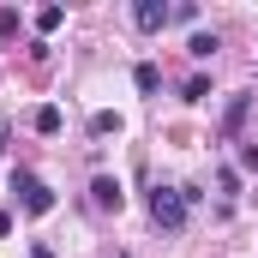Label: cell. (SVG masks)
<instances>
[{
  "instance_id": "6da1fadb",
  "label": "cell",
  "mask_w": 258,
  "mask_h": 258,
  "mask_svg": "<svg viewBox=\"0 0 258 258\" xmlns=\"http://www.w3.org/2000/svg\"><path fill=\"white\" fill-rule=\"evenodd\" d=\"M192 186H156V192H150V222H156V228H168V234H174V228H186V204H192Z\"/></svg>"
},
{
  "instance_id": "7a4b0ae2",
  "label": "cell",
  "mask_w": 258,
  "mask_h": 258,
  "mask_svg": "<svg viewBox=\"0 0 258 258\" xmlns=\"http://www.w3.org/2000/svg\"><path fill=\"white\" fill-rule=\"evenodd\" d=\"M12 192H18V204H24V216H48V210H54V192H48L30 168H12Z\"/></svg>"
},
{
  "instance_id": "3957f363",
  "label": "cell",
  "mask_w": 258,
  "mask_h": 258,
  "mask_svg": "<svg viewBox=\"0 0 258 258\" xmlns=\"http://www.w3.org/2000/svg\"><path fill=\"white\" fill-rule=\"evenodd\" d=\"M132 24L156 36V30H168V24H174V6H162V0H138V6H132Z\"/></svg>"
},
{
  "instance_id": "277c9868",
  "label": "cell",
  "mask_w": 258,
  "mask_h": 258,
  "mask_svg": "<svg viewBox=\"0 0 258 258\" xmlns=\"http://www.w3.org/2000/svg\"><path fill=\"white\" fill-rule=\"evenodd\" d=\"M90 198H96V210H120V204H126V192H120L114 174H96V180H90Z\"/></svg>"
},
{
  "instance_id": "5b68a950",
  "label": "cell",
  "mask_w": 258,
  "mask_h": 258,
  "mask_svg": "<svg viewBox=\"0 0 258 258\" xmlns=\"http://www.w3.org/2000/svg\"><path fill=\"white\" fill-rule=\"evenodd\" d=\"M30 126L42 132V138H54V132L66 126V114H60V108H54V102H42V108H36V114H30Z\"/></svg>"
},
{
  "instance_id": "8992f818",
  "label": "cell",
  "mask_w": 258,
  "mask_h": 258,
  "mask_svg": "<svg viewBox=\"0 0 258 258\" xmlns=\"http://www.w3.org/2000/svg\"><path fill=\"white\" fill-rule=\"evenodd\" d=\"M246 108H252V96H234V102H228V114H222V132H228V138L246 126Z\"/></svg>"
},
{
  "instance_id": "52a82bcc",
  "label": "cell",
  "mask_w": 258,
  "mask_h": 258,
  "mask_svg": "<svg viewBox=\"0 0 258 258\" xmlns=\"http://www.w3.org/2000/svg\"><path fill=\"white\" fill-rule=\"evenodd\" d=\"M132 78H138V90H144V96H156V90H162V72H156L150 60H138V66H132Z\"/></svg>"
},
{
  "instance_id": "ba28073f",
  "label": "cell",
  "mask_w": 258,
  "mask_h": 258,
  "mask_svg": "<svg viewBox=\"0 0 258 258\" xmlns=\"http://www.w3.org/2000/svg\"><path fill=\"white\" fill-rule=\"evenodd\" d=\"M216 48H222V42H216V30H198L192 42H186V54H192V60H210Z\"/></svg>"
},
{
  "instance_id": "9c48e42d",
  "label": "cell",
  "mask_w": 258,
  "mask_h": 258,
  "mask_svg": "<svg viewBox=\"0 0 258 258\" xmlns=\"http://www.w3.org/2000/svg\"><path fill=\"white\" fill-rule=\"evenodd\" d=\"M180 96H186V102H204V96H210V78H204V72H192V78L180 84Z\"/></svg>"
},
{
  "instance_id": "30bf717a",
  "label": "cell",
  "mask_w": 258,
  "mask_h": 258,
  "mask_svg": "<svg viewBox=\"0 0 258 258\" xmlns=\"http://www.w3.org/2000/svg\"><path fill=\"white\" fill-rule=\"evenodd\" d=\"M90 132H96V138H108V132H120V114H108V108H102V114H90Z\"/></svg>"
},
{
  "instance_id": "8fae6325",
  "label": "cell",
  "mask_w": 258,
  "mask_h": 258,
  "mask_svg": "<svg viewBox=\"0 0 258 258\" xmlns=\"http://www.w3.org/2000/svg\"><path fill=\"white\" fill-rule=\"evenodd\" d=\"M18 24H24V18H18L12 6H0V42H12V36H18Z\"/></svg>"
},
{
  "instance_id": "7c38bea8",
  "label": "cell",
  "mask_w": 258,
  "mask_h": 258,
  "mask_svg": "<svg viewBox=\"0 0 258 258\" xmlns=\"http://www.w3.org/2000/svg\"><path fill=\"white\" fill-rule=\"evenodd\" d=\"M60 18H66L60 6H42V12H36V30H42V36H48V30H60Z\"/></svg>"
},
{
  "instance_id": "4fadbf2b",
  "label": "cell",
  "mask_w": 258,
  "mask_h": 258,
  "mask_svg": "<svg viewBox=\"0 0 258 258\" xmlns=\"http://www.w3.org/2000/svg\"><path fill=\"white\" fill-rule=\"evenodd\" d=\"M240 162H246V168L258 174V144H246V150H240Z\"/></svg>"
},
{
  "instance_id": "5bb4252c",
  "label": "cell",
  "mask_w": 258,
  "mask_h": 258,
  "mask_svg": "<svg viewBox=\"0 0 258 258\" xmlns=\"http://www.w3.org/2000/svg\"><path fill=\"white\" fill-rule=\"evenodd\" d=\"M6 234H12V210H0V240H6Z\"/></svg>"
},
{
  "instance_id": "9a60e30c",
  "label": "cell",
  "mask_w": 258,
  "mask_h": 258,
  "mask_svg": "<svg viewBox=\"0 0 258 258\" xmlns=\"http://www.w3.org/2000/svg\"><path fill=\"white\" fill-rule=\"evenodd\" d=\"M30 258H54V246H30Z\"/></svg>"
},
{
  "instance_id": "2e32d148",
  "label": "cell",
  "mask_w": 258,
  "mask_h": 258,
  "mask_svg": "<svg viewBox=\"0 0 258 258\" xmlns=\"http://www.w3.org/2000/svg\"><path fill=\"white\" fill-rule=\"evenodd\" d=\"M6 138H12V126H6V120H0V150H6Z\"/></svg>"
}]
</instances>
